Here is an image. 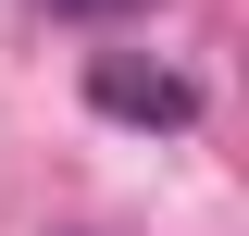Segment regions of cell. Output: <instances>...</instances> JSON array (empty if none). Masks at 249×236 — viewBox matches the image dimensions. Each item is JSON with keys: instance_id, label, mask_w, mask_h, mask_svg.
Returning a JSON list of instances; mask_svg holds the SVG:
<instances>
[{"instance_id": "1", "label": "cell", "mask_w": 249, "mask_h": 236, "mask_svg": "<svg viewBox=\"0 0 249 236\" xmlns=\"http://www.w3.org/2000/svg\"><path fill=\"white\" fill-rule=\"evenodd\" d=\"M88 100L112 124H199V75H187V62H137V50H100Z\"/></svg>"}, {"instance_id": "2", "label": "cell", "mask_w": 249, "mask_h": 236, "mask_svg": "<svg viewBox=\"0 0 249 236\" xmlns=\"http://www.w3.org/2000/svg\"><path fill=\"white\" fill-rule=\"evenodd\" d=\"M50 13H88V25H100V13H137V0H50Z\"/></svg>"}]
</instances>
